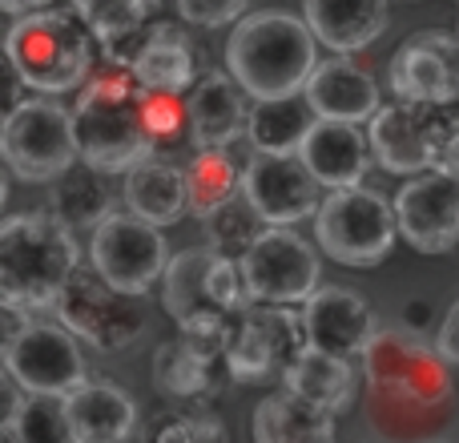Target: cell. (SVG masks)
<instances>
[{
    "instance_id": "cell-1",
    "label": "cell",
    "mask_w": 459,
    "mask_h": 443,
    "mask_svg": "<svg viewBox=\"0 0 459 443\" xmlns=\"http://www.w3.org/2000/svg\"><path fill=\"white\" fill-rule=\"evenodd\" d=\"M73 117L81 161L97 174H129L158 153V137L145 113V85H137V77L121 65L93 73L81 85Z\"/></svg>"
},
{
    "instance_id": "cell-2",
    "label": "cell",
    "mask_w": 459,
    "mask_h": 443,
    "mask_svg": "<svg viewBox=\"0 0 459 443\" xmlns=\"http://www.w3.org/2000/svg\"><path fill=\"white\" fill-rule=\"evenodd\" d=\"M315 45L318 37L310 32L307 16L282 13V8H258L230 29L226 69L254 101L290 97L302 93L315 73Z\"/></svg>"
},
{
    "instance_id": "cell-3",
    "label": "cell",
    "mask_w": 459,
    "mask_h": 443,
    "mask_svg": "<svg viewBox=\"0 0 459 443\" xmlns=\"http://www.w3.org/2000/svg\"><path fill=\"white\" fill-rule=\"evenodd\" d=\"M81 250L73 230L48 214H13L0 226V299L24 307L29 315L53 310L77 274Z\"/></svg>"
},
{
    "instance_id": "cell-4",
    "label": "cell",
    "mask_w": 459,
    "mask_h": 443,
    "mask_svg": "<svg viewBox=\"0 0 459 443\" xmlns=\"http://www.w3.org/2000/svg\"><path fill=\"white\" fill-rule=\"evenodd\" d=\"M97 37L77 8H37L8 24L4 56L32 93H69L93 77Z\"/></svg>"
},
{
    "instance_id": "cell-5",
    "label": "cell",
    "mask_w": 459,
    "mask_h": 443,
    "mask_svg": "<svg viewBox=\"0 0 459 443\" xmlns=\"http://www.w3.org/2000/svg\"><path fill=\"white\" fill-rule=\"evenodd\" d=\"M161 302L182 334L226 347L230 315L250 307L254 294L246 286L242 258L202 246V250H182L169 258V270L161 278Z\"/></svg>"
},
{
    "instance_id": "cell-6",
    "label": "cell",
    "mask_w": 459,
    "mask_h": 443,
    "mask_svg": "<svg viewBox=\"0 0 459 443\" xmlns=\"http://www.w3.org/2000/svg\"><path fill=\"white\" fill-rule=\"evenodd\" d=\"M0 153L21 182H56L81 161L77 117L53 97L16 101L13 113L4 117V129H0Z\"/></svg>"
},
{
    "instance_id": "cell-7",
    "label": "cell",
    "mask_w": 459,
    "mask_h": 443,
    "mask_svg": "<svg viewBox=\"0 0 459 443\" xmlns=\"http://www.w3.org/2000/svg\"><path fill=\"white\" fill-rule=\"evenodd\" d=\"M375 161L391 174L415 178L436 169L444 150L459 137V101H403L383 105L371 121Z\"/></svg>"
},
{
    "instance_id": "cell-8",
    "label": "cell",
    "mask_w": 459,
    "mask_h": 443,
    "mask_svg": "<svg viewBox=\"0 0 459 443\" xmlns=\"http://www.w3.org/2000/svg\"><path fill=\"white\" fill-rule=\"evenodd\" d=\"M315 238L339 266H379L399 238L395 202L367 186L331 190L315 214Z\"/></svg>"
},
{
    "instance_id": "cell-9",
    "label": "cell",
    "mask_w": 459,
    "mask_h": 443,
    "mask_svg": "<svg viewBox=\"0 0 459 443\" xmlns=\"http://www.w3.org/2000/svg\"><path fill=\"white\" fill-rule=\"evenodd\" d=\"M307 323L286 302H258L230 315L226 323V367L238 383L282 379V371L307 347Z\"/></svg>"
},
{
    "instance_id": "cell-10",
    "label": "cell",
    "mask_w": 459,
    "mask_h": 443,
    "mask_svg": "<svg viewBox=\"0 0 459 443\" xmlns=\"http://www.w3.org/2000/svg\"><path fill=\"white\" fill-rule=\"evenodd\" d=\"M145 294L117 291L109 278H101L93 266L77 270L65 286V294L56 299L53 315L77 334L81 343L105 351H126L142 339L145 331Z\"/></svg>"
},
{
    "instance_id": "cell-11",
    "label": "cell",
    "mask_w": 459,
    "mask_h": 443,
    "mask_svg": "<svg viewBox=\"0 0 459 443\" xmlns=\"http://www.w3.org/2000/svg\"><path fill=\"white\" fill-rule=\"evenodd\" d=\"M169 258L174 254L161 238V226L137 214H109L93 230V242H89L93 270L129 294H150L166 278Z\"/></svg>"
},
{
    "instance_id": "cell-12",
    "label": "cell",
    "mask_w": 459,
    "mask_h": 443,
    "mask_svg": "<svg viewBox=\"0 0 459 443\" xmlns=\"http://www.w3.org/2000/svg\"><path fill=\"white\" fill-rule=\"evenodd\" d=\"M4 371L21 383L29 395H73L89 379V367L81 359L77 334L69 326L29 323L16 339L4 343Z\"/></svg>"
},
{
    "instance_id": "cell-13",
    "label": "cell",
    "mask_w": 459,
    "mask_h": 443,
    "mask_svg": "<svg viewBox=\"0 0 459 443\" xmlns=\"http://www.w3.org/2000/svg\"><path fill=\"white\" fill-rule=\"evenodd\" d=\"M326 186L310 174L302 153H254L242 166V194L266 226H294L315 218Z\"/></svg>"
},
{
    "instance_id": "cell-14",
    "label": "cell",
    "mask_w": 459,
    "mask_h": 443,
    "mask_svg": "<svg viewBox=\"0 0 459 443\" xmlns=\"http://www.w3.org/2000/svg\"><path fill=\"white\" fill-rule=\"evenodd\" d=\"M246 286L258 302H307L318 291V250L286 226H270L242 254Z\"/></svg>"
},
{
    "instance_id": "cell-15",
    "label": "cell",
    "mask_w": 459,
    "mask_h": 443,
    "mask_svg": "<svg viewBox=\"0 0 459 443\" xmlns=\"http://www.w3.org/2000/svg\"><path fill=\"white\" fill-rule=\"evenodd\" d=\"M387 85L403 101H459V37L420 29L395 48Z\"/></svg>"
},
{
    "instance_id": "cell-16",
    "label": "cell",
    "mask_w": 459,
    "mask_h": 443,
    "mask_svg": "<svg viewBox=\"0 0 459 443\" xmlns=\"http://www.w3.org/2000/svg\"><path fill=\"white\" fill-rule=\"evenodd\" d=\"M399 234L420 254H447L459 246V182L444 169H423L395 198Z\"/></svg>"
},
{
    "instance_id": "cell-17",
    "label": "cell",
    "mask_w": 459,
    "mask_h": 443,
    "mask_svg": "<svg viewBox=\"0 0 459 443\" xmlns=\"http://www.w3.org/2000/svg\"><path fill=\"white\" fill-rule=\"evenodd\" d=\"M302 323H307V339L315 347L342 355V359L363 355L371 347V339L379 334L367 299L347 291V286H318L302 302Z\"/></svg>"
},
{
    "instance_id": "cell-18",
    "label": "cell",
    "mask_w": 459,
    "mask_h": 443,
    "mask_svg": "<svg viewBox=\"0 0 459 443\" xmlns=\"http://www.w3.org/2000/svg\"><path fill=\"white\" fill-rule=\"evenodd\" d=\"M226 379H230L226 347L178 334V339L161 343L153 351V383L178 404H202V399L218 395V387Z\"/></svg>"
},
{
    "instance_id": "cell-19",
    "label": "cell",
    "mask_w": 459,
    "mask_h": 443,
    "mask_svg": "<svg viewBox=\"0 0 459 443\" xmlns=\"http://www.w3.org/2000/svg\"><path fill=\"white\" fill-rule=\"evenodd\" d=\"M299 153L326 190H347V186H363L375 150H371V134H363L355 121L318 117Z\"/></svg>"
},
{
    "instance_id": "cell-20",
    "label": "cell",
    "mask_w": 459,
    "mask_h": 443,
    "mask_svg": "<svg viewBox=\"0 0 459 443\" xmlns=\"http://www.w3.org/2000/svg\"><path fill=\"white\" fill-rule=\"evenodd\" d=\"M65 412L73 423V443L137 439V404L109 379H85L73 395H65Z\"/></svg>"
},
{
    "instance_id": "cell-21",
    "label": "cell",
    "mask_w": 459,
    "mask_h": 443,
    "mask_svg": "<svg viewBox=\"0 0 459 443\" xmlns=\"http://www.w3.org/2000/svg\"><path fill=\"white\" fill-rule=\"evenodd\" d=\"M302 93H307L310 109L318 117H331V121H355V126H363V121H371L383 109L375 77L367 69H359L355 61H347V56L318 61Z\"/></svg>"
},
{
    "instance_id": "cell-22",
    "label": "cell",
    "mask_w": 459,
    "mask_h": 443,
    "mask_svg": "<svg viewBox=\"0 0 459 443\" xmlns=\"http://www.w3.org/2000/svg\"><path fill=\"white\" fill-rule=\"evenodd\" d=\"M242 93L246 89L226 73H206L202 81H194L186 113H190V142L198 150H226L230 142L246 134L250 109H246Z\"/></svg>"
},
{
    "instance_id": "cell-23",
    "label": "cell",
    "mask_w": 459,
    "mask_h": 443,
    "mask_svg": "<svg viewBox=\"0 0 459 443\" xmlns=\"http://www.w3.org/2000/svg\"><path fill=\"white\" fill-rule=\"evenodd\" d=\"M302 16L331 53H359L391 24L387 0H302Z\"/></svg>"
},
{
    "instance_id": "cell-24",
    "label": "cell",
    "mask_w": 459,
    "mask_h": 443,
    "mask_svg": "<svg viewBox=\"0 0 459 443\" xmlns=\"http://www.w3.org/2000/svg\"><path fill=\"white\" fill-rule=\"evenodd\" d=\"M254 443H334V412L282 387L254 407Z\"/></svg>"
},
{
    "instance_id": "cell-25",
    "label": "cell",
    "mask_w": 459,
    "mask_h": 443,
    "mask_svg": "<svg viewBox=\"0 0 459 443\" xmlns=\"http://www.w3.org/2000/svg\"><path fill=\"white\" fill-rule=\"evenodd\" d=\"M282 387L299 391L310 404L331 407L334 415H342L359 395V375H355V367H351V359L331 355V351L307 343V347L299 351V359L282 371Z\"/></svg>"
},
{
    "instance_id": "cell-26",
    "label": "cell",
    "mask_w": 459,
    "mask_h": 443,
    "mask_svg": "<svg viewBox=\"0 0 459 443\" xmlns=\"http://www.w3.org/2000/svg\"><path fill=\"white\" fill-rule=\"evenodd\" d=\"M126 206L129 214L153 222V226H174L190 214V182L186 169L169 166V161H142L137 169L126 174Z\"/></svg>"
},
{
    "instance_id": "cell-27",
    "label": "cell",
    "mask_w": 459,
    "mask_h": 443,
    "mask_svg": "<svg viewBox=\"0 0 459 443\" xmlns=\"http://www.w3.org/2000/svg\"><path fill=\"white\" fill-rule=\"evenodd\" d=\"M318 113L310 109L307 93H290V97H266V101L250 105V137L254 153H299L307 134L315 129Z\"/></svg>"
},
{
    "instance_id": "cell-28",
    "label": "cell",
    "mask_w": 459,
    "mask_h": 443,
    "mask_svg": "<svg viewBox=\"0 0 459 443\" xmlns=\"http://www.w3.org/2000/svg\"><path fill=\"white\" fill-rule=\"evenodd\" d=\"M129 73L137 77V85L145 89H166V93H186L194 89V48L186 40V32L178 24L158 21L153 24V37L145 40V48L134 56Z\"/></svg>"
},
{
    "instance_id": "cell-29",
    "label": "cell",
    "mask_w": 459,
    "mask_h": 443,
    "mask_svg": "<svg viewBox=\"0 0 459 443\" xmlns=\"http://www.w3.org/2000/svg\"><path fill=\"white\" fill-rule=\"evenodd\" d=\"M48 210L69 230H97L113 214V198L97 182V169L85 166V169H69V174L56 178L53 194H48Z\"/></svg>"
},
{
    "instance_id": "cell-30",
    "label": "cell",
    "mask_w": 459,
    "mask_h": 443,
    "mask_svg": "<svg viewBox=\"0 0 459 443\" xmlns=\"http://www.w3.org/2000/svg\"><path fill=\"white\" fill-rule=\"evenodd\" d=\"M186 182H190V214L210 218L242 194V169L226 150H198L186 166Z\"/></svg>"
},
{
    "instance_id": "cell-31",
    "label": "cell",
    "mask_w": 459,
    "mask_h": 443,
    "mask_svg": "<svg viewBox=\"0 0 459 443\" xmlns=\"http://www.w3.org/2000/svg\"><path fill=\"white\" fill-rule=\"evenodd\" d=\"M206 222V246L218 254H230V258H242L262 234H266V222H262L258 210L246 202V194H238L234 202H226L222 210H214Z\"/></svg>"
},
{
    "instance_id": "cell-32",
    "label": "cell",
    "mask_w": 459,
    "mask_h": 443,
    "mask_svg": "<svg viewBox=\"0 0 459 443\" xmlns=\"http://www.w3.org/2000/svg\"><path fill=\"white\" fill-rule=\"evenodd\" d=\"M142 443H230V436L206 407H166L145 423Z\"/></svg>"
},
{
    "instance_id": "cell-33",
    "label": "cell",
    "mask_w": 459,
    "mask_h": 443,
    "mask_svg": "<svg viewBox=\"0 0 459 443\" xmlns=\"http://www.w3.org/2000/svg\"><path fill=\"white\" fill-rule=\"evenodd\" d=\"M73 8L81 13V21L93 29L97 45H101V40L126 37V32L158 21L161 0H73Z\"/></svg>"
},
{
    "instance_id": "cell-34",
    "label": "cell",
    "mask_w": 459,
    "mask_h": 443,
    "mask_svg": "<svg viewBox=\"0 0 459 443\" xmlns=\"http://www.w3.org/2000/svg\"><path fill=\"white\" fill-rule=\"evenodd\" d=\"M4 436H13L16 443H73V423H69V412H65V399L29 395L16 423Z\"/></svg>"
},
{
    "instance_id": "cell-35",
    "label": "cell",
    "mask_w": 459,
    "mask_h": 443,
    "mask_svg": "<svg viewBox=\"0 0 459 443\" xmlns=\"http://www.w3.org/2000/svg\"><path fill=\"white\" fill-rule=\"evenodd\" d=\"M250 0H178V13L186 24L198 29H222V24H238L246 16Z\"/></svg>"
},
{
    "instance_id": "cell-36",
    "label": "cell",
    "mask_w": 459,
    "mask_h": 443,
    "mask_svg": "<svg viewBox=\"0 0 459 443\" xmlns=\"http://www.w3.org/2000/svg\"><path fill=\"white\" fill-rule=\"evenodd\" d=\"M436 355L444 359V363L459 367V302H452V310L444 315V323H439V331H436Z\"/></svg>"
},
{
    "instance_id": "cell-37",
    "label": "cell",
    "mask_w": 459,
    "mask_h": 443,
    "mask_svg": "<svg viewBox=\"0 0 459 443\" xmlns=\"http://www.w3.org/2000/svg\"><path fill=\"white\" fill-rule=\"evenodd\" d=\"M48 0H0V8H4L8 16H24V13H37V8H45Z\"/></svg>"
},
{
    "instance_id": "cell-38",
    "label": "cell",
    "mask_w": 459,
    "mask_h": 443,
    "mask_svg": "<svg viewBox=\"0 0 459 443\" xmlns=\"http://www.w3.org/2000/svg\"><path fill=\"white\" fill-rule=\"evenodd\" d=\"M436 169H444V174H452L455 182H459V137L444 150V158H439V166H436Z\"/></svg>"
},
{
    "instance_id": "cell-39",
    "label": "cell",
    "mask_w": 459,
    "mask_h": 443,
    "mask_svg": "<svg viewBox=\"0 0 459 443\" xmlns=\"http://www.w3.org/2000/svg\"><path fill=\"white\" fill-rule=\"evenodd\" d=\"M407 323H411V326L428 323V302H411V307H407Z\"/></svg>"
},
{
    "instance_id": "cell-40",
    "label": "cell",
    "mask_w": 459,
    "mask_h": 443,
    "mask_svg": "<svg viewBox=\"0 0 459 443\" xmlns=\"http://www.w3.org/2000/svg\"><path fill=\"white\" fill-rule=\"evenodd\" d=\"M455 4H459V0H455Z\"/></svg>"
},
{
    "instance_id": "cell-41",
    "label": "cell",
    "mask_w": 459,
    "mask_h": 443,
    "mask_svg": "<svg viewBox=\"0 0 459 443\" xmlns=\"http://www.w3.org/2000/svg\"><path fill=\"white\" fill-rule=\"evenodd\" d=\"M137 443H142V439H137Z\"/></svg>"
}]
</instances>
